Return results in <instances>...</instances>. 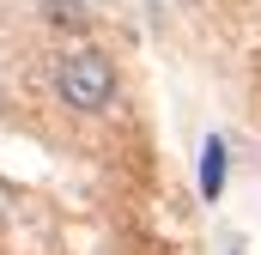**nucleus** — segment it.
Wrapping results in <instances>:
<instances>
[{"label":"nucleus","mask_w":261,"mask_h":255,"mask_svg":"<svg viewBox=\"0 0 261 255\" xmlns=\"http://www.w3.org/2000/svg\"><path fill=\"white\" fill-rule=\"evenodd\" d=\"M55 91H61L67 110L97 116V110L116 104V61L97 55V49H73V55H61V67H55Z\"/></svg>","instance_id":"obj_1"},{"label":"nucleus","mask_w":261,"mask_h":255,"mask_svg":"<svg viewBox=\"0 0 261 255\" xmlns=\"http://www.w3.org/2000/svg\"><path fill=\"white\" fill-rule=\"evenodd\" d=\"M225 164H231L225 140L206 134V146H200V200H219V194H225Z\"/></svg>","instance_id":"obj_2"},{"label":"nucleus","mask_w":261,"mask_h":255,"mask_svg":"<svg viewBox=\"0 0 261 255\" xmlns=\"http://www.w3.org/2000/svg\"><path fill=\"white\" fill-rule=\"evenodd\" d=\"M97 6H103V0H43V12H49L55 31H85V24L97 18Z\"/></svg>","instance_id":"obj_3"}]
</instances>
